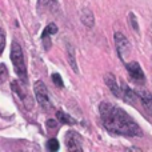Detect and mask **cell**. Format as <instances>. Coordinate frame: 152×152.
<instances>
[{"mask_svg": "<svg viewBox=\"0 0 152 152\" xmlns=\"http://www.w3.org/2000/svg\"><path fill=\"white\" fill-rule=\"evenodd\" d=\"M100 118L104 127L112 134L124 135V136H142V128L136 121L121 108L111 104L102 103L99 107Z\"/></svg>", "mask_w": 152, "mask_h": 152, "instance_id": "obj_1", "label": "cell"}, {"mask_svg": "<svg viewBox=\"0 0 152 152\" xmlns=\"http://www.w3.org/2000/svg\"><path fill=\"white\" fill-rule=\"evenodd\" d=\"M11 61H12L13 67H15V71L19 77H20V80L26 83L27 67H26V61H24L23 50H21L20 44L18 42H12V45H11Z\"/></svg>", "mask_w": 152, "mask_h": 152, "instance_id": "obj_2", "label": "cell"}, {"mask_svg": "<svg viewBox=\"0 0 152 152\" xmlns=\"http://www.w3.org/2000/svg\"><path fill=\"white\" fill-rule=\"evenodd\" d=\"M34 89H35V95H36V99L39 102V104L43 108L50 107V96H48V89L45 87V84L42 80L35 81Z\"/></svg>", "mask_w": 152, "mask_h": 152, "instance_id": "obj_3", "label": "cell"}, {"mask_svg": "<svg viewBox=\"0 0 152 152\" xmlns=\"http://www.w3.org/2000/svg\"><path fill=\"white\" fill-rule=\"evenodd\" d=\"M66 147L68 151H83V139L75 131H68L66 134Z\"/></svg>", "mask_w": 152, "mask_h": 152, "instance_id": "obj_4", "label": "cell"}, {"mask_svg": "<svg viewBox=\"0 0 152 152\" xmlns=\"http://www.w3.org/2000/svg\"><path fill=\"white\" fill-rule=\"evenodd\" d=\"M113 39H115L116 50H118L119 56H120L121 59H124V56L128 55V53H129V50H131L128 39H127V37L124 36L123 34H120V32H116L115 36H113Z\"/></svg>", "mask_w": 152, "mask_h": 152, "instance_id": "obj_5", "label": "cell"}, {"mask_svg": "<svg viewBox=\"0 0 152 152\" xmlns=\"http://www.w3.org/2000/svg\"><path fill=\"white\" fill-rule=\"evenodd\" d=\"M127 71H128L129 76L134 79L136 83H143L144 81V72L142 71V67L136 61H131V63L126 64Z\"/></svg>", "mask_w": 152, "mask_h": 152, "instance_id": "obj_6", "label": "cell"}, {"mask_svg": "<svg viewBox=\"0 0 152 152\" xmlns=\"http://www.w3.org/2000/svg\"><path fill=\"white\" fill-rule=\"evenodd\" d=\"M136 94H137V97L140 99V102H142L144 111L148 115H152V95L148 91H144V89L137 91Z\"/></svg>", "mask_w": 152, "mask_h": 152, "instance_id": "obj_7", "label": "cell"}, {"mask_svg": "<svg viewBox=\"0 0 152 152\" xmlns=\"http://www.w3.org/2000/svg\"><path fill=\"white\" fill-rule=\"evenodd\" d=\"M105 84H107L108 88L111 89V92H112L116 97H121V87L118 84L115 76L108 74L107 76H105Z\"/></svg>", "mask_w": 152, "mask_h": 152, "instance_id": "obj_8", "label": "cell"}, {"mask_svg": "<svg viewBox=\"0 0 152 152\" xmlns=\"http://www.w3.org/2000/svg\"><path fill=\"white\" fill-rule=\"evenodd\" d=\"M121 97L124 99V102L129 103V104H135V100L137 97V94L134 92L127 84H121Z\"/></svg>", "mask_w": 152, "mask_h": 152, "instance_id": "obj_9", "label": "cell"}, {"mask_svg": "<svg viewBox=\"0 0 152 152\" xmlns=\"http://www.w3.org/2000/svg\"><path fill=\"white\" fill-rule=\"evenodd\" d=\"M12 89H13V92H16V94H18V96L20 97L21 102L26 103L27 107H32L31 96H28V95L23 91V88H21L20 86H18V81H13V83H12Z\"/></svg>", "mask_w": 152, "mask_h": 152, "instance_id": "obj_10", "label": "cell"}, {"mask_svg": "<svg viewBox=\"0 0 152 152\" xmlns=\"http://www.w3.org/2000/svg\"><path fill=\"white\" fill-rule=\"evenodd\" d=\"M81 21H83V24L86 27H92L95 24V18L94 15H92L91 12H89L88 10H84L83 12H81V16H80Z\"/></svg>", "mask_w": 152, "mask_h": 152, "instance_id": "obj_11", "label": "cell"}, {"mask_svg": "<svg viewBox=\"0 0 152 152\" xmlns=\"http://www.w3.org/2000/svg\"><path fill=\"white\" fill-rule=\"evenodd\" d=\"M56 118L61 124H75V120L69 115H67L64 111H58L56 112Z\"/></svg>", "mask_w": 152, "mask_h": 152, "instance_id": "obj_12", "label": "cell"}, {"mask_svg": "<svg viewBox=\"0 0 152 152\" xmlns=\"http://www.w3.org/2000/svg\"><path fill=\"white\" fill-rule=\"evenodd\" d=\"M56 32H58V27H56L53 23L48 24V26L44 28V31H43V34H42V40H45V39H47V37H50L51 35H55Z\"/></svg>", "mask_w": 152, "mask_h": 152, "instance_id": "obj_13", "label": "cell"}, {"mask_svg": "<svg viewBox=\"0 0 152 152\" xmlns=\"http://www.w3.org/2000/svg\"><path fill=\"white\" fill-rule=\"evenodd\" d=\"M59 142L56 139H50L47 142V150L48 151H51V152H53V151H58L59 150Z\"/></svg>", "mask_w": 152, "mask_h": 152, "instance_id": "obj_14", "label": "cell"}, {"mask_svg": "<svg viewBox=\"0 0 152 152\" xmlns=\"http://www.w3.org/2000/svg\"><path fill=\"white\" fill-rule=\"evenodd\" d=\"M68 59H69V64L74 68V71L77 72V67H76V61L74 58V48H71V45H68Z\"/></svg>", "mask_w": 152, "mask_h": 152, "instance_id": "obj_15", "label": "cell"}, {"mask_svg": "<svg viewBox=\"0 0 152 152\" xmlns=\"http://www.w3.org/2000/svg\"><path fill=\"white\" fill-rule=\"evenodd\" d=\"M8 79V69L4 64H0V84H3Z\"/></svg>", "mask_w": 152, "mask_h": 152, "instance_id": "obj_16", "label": "cell"}, {"mask_svg": "<svg viewBox=\"0 0 152 152\" xmlns=\"http://www.w3.org/2000/svg\"><path fill=\"white\" fill-rule=\"evenodd\" d=\"M52 81H53V83H55L58 87H60V88L64 86L63 79H61V76L59 75V74H53V75H52Z\"/></svg>", "mask_w": 152, "mask_h": 152, "instance_id": "obj_17", "label": "cell"}, {"mask_svg": "<svg viewBox=\"0 0 152 152\" xmlns=\"http://www.w3.org/2000/svg\"><path fill=\"white\" fill-rule=\"evenodd\" d=\"M4 47H5V36H4L3 29L0 28V55H1L3 51H4Z\"/></svg>", "mask_w": 152, "mask_h": 152, "instance_id": "obj_18", "label": "cell"}, {"mask_svg": "<svg viewBox=\"0 0 152 152\" xmlns=\"http://www.w3.org/2000/svg\"><path fill=\"white\" fill-rule=\"evenodd\" d=\"M56 0H39V5H42V7H47V8H51V5L55 4Z\"/></svg>", "mask_w": 152, "mask_h": 152, "instance_id": "obj_19", "label": "cell"}, {"mask_svg": "<svg viewBox=\"0 0 152 152\" xmlns=\"http://www.w3.org/2000/svg\"><path fill=\"white\" fill-rule=\"evenodd\" d=\"M129 21H131V24H132V28H134L135 31H139V26H137V21H136V19H135L134 13H129Z\"/></svg>", "mask_w": 152, "mask_h": 152, "instance_id": "obj_20", "label": "cell"}, {"mask_svg": "<svg viewBox=\"0 0 152 152\" xmlns=\"http://www.w3.org/2000/svg\"><path fill=\"white\" fill-rule=\"evenodd\" d=\"M47 127H48V128H55V127H56V121L52 120V119H50V120L47 121Z\"/></svg>", "mask_w": 152, "mask_h": 152, "instance_id": "obj_21", "label": "cell"}]
</instances>
